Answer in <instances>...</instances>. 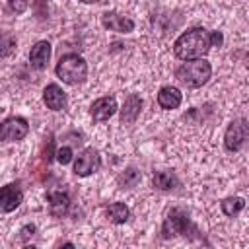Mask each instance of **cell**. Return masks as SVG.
<instances>
[{
	"label": "cell",
	"mask_w": 249,
	"mask_h": 249,
	"mask_svg": "<svg viewBox=\"0 0 249 249\" xmlns=\"http://www.w3.org/2000/svg\"><path fill=\"white\" fill-rule=\"evenodd\" d=\"M210 47H212L210 33L204 27H193L175 41L173 51L175 56L181 60H195V58H204Z\"/></svg>",
	"instance_id": "1"
},
{
	"label": "cell",
	"mask_w": 249,
	"mask_h": 249,
	"mask_svg": "<svg viewBox=\"0 0 249 249\" xmlns=\"http://www.w3.org/2000/svg\"><path fill=\"white\" fill-rule=\"evenodd\" d=\"M212 74V66L208 60L204 58H195V60H187L183 62L177 70H175V76L177 80L187 86V88H200L208 82Z\"/></svg>",
	"instance_id": "2"
},
{
	"label": "cell",
	"mask_w": 249,
	"mask_h": 249,
	"mask_svg": "<svg viewBox=\"0 0 249 249\" xmlns=\"http://www.w3.org/2000/svg\"><path fill=\"white\" fill-rule=\"evenodd\" d=\"M56 76L64 82V84H70V86H76V84H82L88 76V64L82 56L78 54H66V56H60L58 64H56Z\"/></svg>",
	"instance_id": "3"
},
{
	"label": "cell",
	"mask_w": 249,
	"mask_h": 249,
	"mask_svg": "<svg viewBox=\"0 0 249 249\" xmlns=\"http://www.w3.org/2000/svg\"><path fill=\"white\" fill-rule=\"evenodd\" d=\"M247 134H249V123L245 119H235L230 123V126L226 128V134H224V146L228 152H237L245 140H247Z\"/></svg>",
	"instance_id": "4"
},
{
	"label": "cell",
	"mask_w": 249,
	"mask_h": 249,
	"mask_svg": "<svg viewBox=\"0 0 249 249\" xmlns=\"http://www.w3.org/2000/svg\"><path fill=\"white\" fill-rule=\"evenodd\" d=\"M189 228H191L189 216H187L181 208H173V210L167 214V218H165V222H163V226H161V233H163V237L187 235Z\"/></svg>",
	"instance_id": "5"
},
{
	"label": "cell",
	"mask_w": 249,
	"mask_h": 249,
	"mask_svg": "<svg viewBox=\"0 0 249 249\" xmlns=\"http://www.w3.org/2000/svg\"><path fill=\"white\" fill-rule=\"evenodd\" d=\"M101 167V158L97 154L95 148H86L78 154L76 161H74V173L78 177H88L91 173H95Z\"/></svg>",
	"instance_id": "6"
},
{
	"label": "cell",
	"mask_w": 249,
	"mask_h": 249,
	"mask_svg": "<svg viewBox=\"0 0 249 249\" xmlns=\"http://www.w3.org/2000/svg\"><path fill=\"white\" fill-rule=\"evenodd\" d=\"M29 132V124L23 117H10L2 123V130H0V140L2 142H16V140H23Z\"/></svg>",
	"instance_id": "7"
},
{
	"label": "cell",
	"mask_w": 249,
	"mask_h": 249,
	"mask_svg": "<svg viewBox=\"0 0 249 249\" xmlns=\"http://www.w3.org/2000/svg\"><path fill=\"white\" fill-rule=\"evenodd\" d=\"M23 200V193L19 189V183H10L6 187H2L0 191V208L2 212H12L16 210Z\"/></svg>",
	"instance_id": "8"
},
{
	"label": "cell",
	"mask_w": 249,
	"mask_h": 249,
	"mask_svg": "<svg viewBox=\"0 0 249 249\" xmlns=\"http://www.w3.org/2000/svg\"><path fill=\"white\" fill-rule=\"evenodd\" d=\"M101 23H103L105 29L117 31V33H130L134 29V21L126 16L117 14V12H105L101 16Z\"/></svg>",
	"instance_id": "9"
},
{
	"label": "cell",
	"mask_w": 249,
	"mask_h": 249,
	"mask_svg": "<svg viewBox=\"0 0 249 249\" xmlns=\"http://www.w3.org/2000/svg\"><path fill=\"white\" fill-rule=\"evenodd\" d=\"M117 99L113 95L99 97L91 103V119L93 121H107L117 113Z\"/></svg>",
	"instance_id": "10"
},
{
	"label": "cell",
	"mask_w": 249,
	"mask_h": 249,
	"mask_svg": "<svg viewBox=\"0 0 249 249\" xmlns=\"http://www.w3.org/2000/svg\"><path fill=\"white\" fill-rule=\"evenodd\" d=\"M51 58V43L49 41H37L29 51V62L35 70H43Z\"/></svg>",
	"instance_id": "11"
},
{
	"label": "cell",
	"mask_w": 249,
	"mask_h": 249,
	"mask_svg": "<svg viewBox=\"0 0 249 249\" xmlns=\"http://www.w3.org/2000/svg\"><path fill=\"white\" fill-rule=\"evenodd\" d=\"M43 101H45V105H47L49 109L60 111V109H64V105H66V93L62 91L60 86L49 84V86L45 88V91H43Z\"/></svg>",
	"instance_id": "12"
},
{
	"label": "cell",
	"mask_w": 249,
	"mask_h": 249,
	"mask_svg": "<svg viewBox=\"0 0 249 249\" xmlns=\"http://www.w3.org/2000/svg\"><path fill=\"white\" fill-rule=\"evenodd\" d=\"M140 109H142V99L136 95V93H130L126 99H124V105L121 109V123L124 124H132L136 121V117L140 115Z\"/></svg>",
	"instance_id": "13"
},
{
	"label": "cell",
	"mask_w": 249,
	"mask_h": 249,
	"mask_svg": "<svg viewBox=\"0 0 249 249\" xmlns=\"http://www.w3.org/2000/svg\"><path fill=\"white\" fill-rule=\"evenodd\" d=\"M47 200H49V212H51L53 216H56V218L64 216V214L68 212V208H70V196H68L66 193H62V191H53V193H49Z\"/></svg>",
	"instance_id": "14"
},
{
	"label": "cell",
	"mask_w": 249,
	"mask_h": 249,
	"mask_svg": "<svg viewBox=\"0 0 249 249\" xmlns=\"http://www.w3.org/2000/svg\"><path fill=\"white\" fill-rule=\"evenodd\" d=\"M158 105L161 109H177L181 105V91L177 88H171V86H165L160 89L158 93Z\"/></svg>",
	"instance_id": "15"
},
{
	"label": "cell",
	"mask_w": 249,
	"mask_h": 249,
	"mask_svg": "<svg viewBox=\"0 0 249 249\" xmlns=\"http://www.w3.org/2000/svg\"><path fill=\"white\" fill-rule=\"evenodd\" d=\"M107 216H109V220L113 224H124L128 220V216H130V210H128V206L124 202H111L107 206Z\"/></svg>",
	"instance_id": "16"
},
{
	"label": "cell",
	"mask_w": 249,
	"mask_h": 249,
	"mask_svg": "<svg viewBox=\"0 0 249 249\" xmlns=\"http://www.w3.org/2000/svg\"><path fill=\"white\" fill-rule=\"evenodd\" d=\"M152 183L160 191H171L177 185V177L171 171H156L152 177Z\"/></svg>",
	"instance_id": "17"
},
{
	"label": "cell",
	"mask_w": 249,
	"mask_h": 249,
	"mask_svg": "<svg viewBox=\"0 0 249 249\" xmlns=\"http://www.w3.org/2000/svg\"><path fill=\"white\" fill-rule=\"evenodd\" d=\"M220 206H222V212L226 216H235L245 208V200L241 196H228V198L222 200Z\"/></svg>",
	"instance_id": "18"
},
{
	"label": "cell",
	"mask_w": 249,
	"mask_h": 249,
	"mask_svg": "<svg viewBox=\"0 0 249 249\" xmlns=\"http://www.w3.org/2000/svg\"><path fill=\"white\" fill-rule=\"evenodd\" d=\"M119 185L123 189H130V187H136L138 181H140V171H136L134 167H126L119 177H117Z\"/></svg>",
	"instance_id": "19"
},
{
	"label": "cell",
	"mask_w": 249,
	"mask_h": 249,
	"mask_svg": "<svg viewBox=\"0 0 249 249\" xmlns=\"http://www.w3.org/2000/svg\"><path fill=\"white\" fill-rule=\"evenodd\" d=\"M54 156H56V161H58L60 165H66V163L72 161V148H70V146H62V148H58V150L54 152Z\"/></svg>",
	"instance_id": "20"
},
{
	"label": "cell",
	"mask_w": 249,
	"mask_h": 249,
	"mask_svg": "<svg viewBox=\"0 0 249 249\" xmlns=\"http://www.w3.org/2000/svg\"><path fill=\"white\" fill-rule=\"evenodd\" d=\"M27 4H29V0H8L10 10H14L16 14H21L27 8Z\"/></svg>",
	"instance_id": "21"
},
{
	"label": "cell",
	"mask_w": 249,
	"mask_h": 249,
	"mask_svg": "<svg viewBox=\"0 0 249 249\" xmlns=\"http://www.w3.org/2000/svg\"><path fill=\"white\" fill-rule=\"evenodd\" d=\"M14 47H16V39H12V37H4V41H2V56H8V54L12 53Z\"/></svg>",
	"instance_id": "22"
},
{
	"label": "cell",
	"mask_w": 249,
	"mask_h": 249,
	"mask_svg": "<svg viewBox=\"0 0 249 249\" xmlns=\"http://www.w3.org/2000/svg\"><path fill=\"white\" fill-rule=\"evenodd\" d=\"M19 233H21L19 237H21L23 241H27V239L35 233V226H33V224H27V226H23V228H21V231H19Z\"/></svg>",
	"instance_id": "23"
},
{
	"label": "cell",
	"mask_w": 249,
	"mask_h": 249,
	"mask_svg": "<svg viewBox=\"0 0 249 249\" xmlns=\"http://www.w3.org/2000/svg\"><path fill=\"white\" fill-rule=\"evenodd\" d=\"M210 41H212V45H214V47H220V45H222V41H224V37H222V33H220V31H212V33H210Z\"/></svg>",
	"instance_id": "24"
},
{
	"label": "cell",
	"mask_w": 249,
	"mask_h": 249,
	"mask_svg": "<svg viewBox=\"0 0 249 249\" xmlns=\"http://www.w3.org/2000/svg\"><path fill=\"white\" fill-rule=\"evenodd\" d=\"M82 2H86V4H93V2H99V0H82Z\"/></svg>",
	"instance_id": "25"
}]
</instances>
